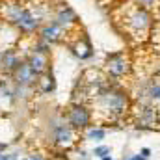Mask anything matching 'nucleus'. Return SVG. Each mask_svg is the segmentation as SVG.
Listing matches in <instances>:
<instances>
[{
  "instance_id": "obj_1",
  "label": "nucleus",
  "mask_w": 160,
  "mask_h": 160,
  "mask_svg": "<svg viewBox=\"0 0 160 160\" xmlns=\"http://www.w3.org/2000/svg\"><path fill=\"white\" fill-rule=\"evenodd\" d=\"M132 97L119 84H106L93 95V114L102 116L106 123L121 121L132 112Z\"/></svg>"
},
{
  "instance_id": "obj_2",
  "label": "nucleus",
  "mask_w": 160,
  "mask_h": 160,
  "mask_svg": "<svg viewBox=\"0 0 160 160\" xmlns=\"http://www.w3.org/2000/svg\"><path fill=\"white\" fill-rule=\"evenodd\" d=\"M2 15L4 19L24 38H34L38 36L41 24L45 22L38 15L36 6H26V4H19V2H11L6 4L2 8Z\"/></svg>"
},
{
  "instance_id": "obj_3",
  "label": "nucleus",
  "mask_w": 160,
  "mask_h": 160,
  "mask_svg": "<svg viewBox=\"0 0 160 160\" xmlns=\"http://www.w3.org/2000/svg\"><path fill=\"white\" fill-rule=\"evenodd\" d=\"M121 22L125 26V30L136 38V39H145L153 26H155V13L149 11V9H143L140 6H136L132 0L123 8V17H121Z\"/></svg>"
},
{
  "instance_id": "obj_4",
  "label": "nucleus",
  "mask_w": 160,
  "mask_h": 160,
  "mask_svg": "<svg viewBox=\"0 0 160 160\" xmlns=\"http://www.w3.org/2000/svg\"><path fill=\"white\" fill-rule=\"evenodd\" d=\"M102 71L112 80H121L130 77L132 75V60H130L128 52L118 50V52L106 54L104 63H102Z\"/></svg>"
},
{
  "instance_id": "obj_5",
  "label": "nucleus",
  "mask_w": 160,
  "mask_h": 160,
  "mask_svg": "<svg viewBox=\"0 0 160 160\" xmlns=\"http://www.w3.org/2000/svg\"><path fill=\"white\" fill-rule=\"evenodd\" d=\"M78 134L67 121L65 118H58L56 121H52L50 125V142L54 147L62 149V151H69L77 145L78 142Z\"/></svg>"
},
{
  "instance_id": "obj_6",
  "label": "nucleus",
  "mask_w": 160,
  "mask_h": 160,
  "mask_svg": "<svg viewBox=\"0 0 160 160\" xmlns=\"http://www.w3.org/2000/svg\"><path fill=\"white\" fill-rule=\"evenodd\" d=\"M65 121L77 130V132H86L91 125H93V110L88 102L84 101H75L71 102L67 108H65V114H63Z\"/></svg>"
},
{
  "instance_id": "obj_7",
  "label": "nucleus",
  "mask_w": 160,
  "mask_h": 160,
  "mask_svg": "<svg viewBox=\"0 0 160 160\" xmlns=\"http://www.w3.org/2000/svg\"><path fill=\"white\" fill-rule=\"evenodd\" d=\"M50 21L56 22L60 28H63L67 34H75V32H78V28H80V19L77 15V11L69 4H65V2L54 4L52 13H50Z\"/></svg>"
},
{
  "instance_id": "obj_8",
  "label": "nucleus",
  "mask_w": 160,
  "mask_h": 160,
  "mask_svg": "<svg viewBox=\"0 0 160 160\" xmlns=\"http://www.w3.org/2000/svg\"><path fill=\"white\" fill-rule=\"evenodd\" d=\"M132 121L138 128H158L160 125V110L145 104V102H138L132 104Z\"/></svg>"
},
{
  "instance_id": "obj_9",
  "label": "nucleus",
  "mask_w": 160,
  "mask_h": 160,
  "mask_svg": "<svg viewBox=\"0 0 160 160\" xmlns=\"http://www.w3.org/2000/svg\"><path fill=\"white\" fill-rule=\"evenodd\" d=\"M73 36H75V38L67 39V47H69L71 54H73L77 60H80V62L91 60V58H93V45H91L89 38H88L86 34H78V32H75Z\"/></svg>"
},
{
  "instance_id": "obj_10",
  "label": "nucleus",
  "mask_w": 160,
  "mask_h": 160,
  "mask_svg": "<svg viewBox=\"0 0 160 160\" xmlns=\"http://www.w3.org/2000/svg\"><path fill=\"white\" fill-rule=\"evenodd\" d=\"M39 78V75L30 67V63L22 58V62L17 65V69L11 73V80L17 88H24V89H34L36 82Z\"/></svg>"
},
{
  "instance_id": "obj_11",
  "label": "nucleus",
  "mask_w": 160,
  "mask_h": 160,
  "mask_svg": "<svg viewBox=\"0 0 160 160\" xmlns=\"http://www.w3.org/2000/svg\"><path fill=\"white\" fill-rule=\"evenodd\" d=\"M36 38H39V39L45 41L47 45L54 47V45H62V43H65V41L69 39V34H67L63 28H60L56 22L47 21V22L41 24V28H39V32H38Z\"/></svg>"
},
{
  "instance_id": "obj_12",
  "label": "nucleus",
  "mask_w": 160,
  "mask_h": 160,
  "mask_svg": "<svg viewBox=\"0 0 160 160\" xmlns=\"http://www.w3.org/2000/svg\"><path fill=\"white\" fill-rule=\"evenodd\" d=\"M140 102L151 104L160 110V78L147 80L140 89Z\"/></svg>"
},
{
  "instance_id": "obj_13",
  "label": "nucleus",
  "mask_w": 160,
  "mask_h": 160,
  "mask_svg": "<svg viewBox=\"0 0 160 160\" xmlns=\"http://www.w3.org/2000/svg\"><path fill=\"white\" fill-rule=\"evenodd\" d=\"M24 60L30 63V67H32L38 75H43V73L50 71V56H48V54H39V52L30 50V52L24 56Z\"/></svg>"
},
{
  "instance_id": "obj_14",
  "label": "nucleus",
  "mask_w": 160,
  "mask_h": 160,
  "mask_svg": "<svg viewBox=\"0 0 160 160\" xmlns=\"http://www.w3.org/2000/svg\"><path fill=\"white\" fill-rule=\"evenodd\" d=\"M21 62H22V58L19 56V52L15 48H8V50L0 52V71H4L8 75H11Z\"/></svg>"
},
{
  "instance_id": "obj_15",
  "label": "nucleus",
  "mask_w": 160,
  "mask_h": 160,
  "mask_svg": "<svg viewBox=\"0 0 160 160\" xmlns=\"http://www.w3.org/2000/svg\"><path fill=\"white\" fill-rule=\"evenodd\" d=\"M34 89L39 95H50V93H54L56 91V78H54L52 71H47V73L39 75V78L36 82V88Z\"/></svg>"
},
{
  "instance_id": "obj_16",
  "label": "nucleus",
  "mask_w": 160,
  "mask_h": 160,
  "mask_svg": "<svg viewBox=\"0 0 160 160\" xmlns=\"http://www.w3.org/2000/svg\"><path fill=\"white\" fill-rule=\"evenodd\" d=\"M86 138L88 140H104L106 138V130L102 128V127H95V125H91L88 130H86Z\"/></svg>"
},
{
  "instance_id": "obj_17",
  "label": "nucleus",
  "mask_w": 160,
  "mask_h": 160,
  "mask_svg": "<svg viewBox=\"0 0 160 160\" xmlns=\"http://www.w3.org/2000/svg\"><path fill=\"white\" fill-rule=\"evenodd\" d=\"M136 6H140V8H143V9H149V11H157L160 9V0H132Z\"/></svg>"
},
{
  "instance_id": "obj_18",
  "label": "nucleus",
  "mask_w": 160,
  "mask_h": 160,
  "mask_svg": "<svg viewBox=\"0 0 160 160\" xmlns=\"http://www.w3.org/2000/svg\"><path fill=\"white\" fill-rule=\"evenodd\" d=\"M30 50H34V52H39V54H48L50 56V45H47L45 41H41L39 38H36L34 41V45H32V48Z\"/></svg>"
},
{
  "instance_id": "obj_19",
  "label": "nucleus",
  "mask_w": 160,
  "mask_h": 160,
  "mask_svg": "<svg viewBox=\"0 0 160 160\" xmlns=\"http://www.w3.org/2000/svg\"><path fill=\"white\" fill-rule=\"evenodd\" d=\"M93 155L99 157V158L108 157V155H110V147H108V145H97V147L93 149Z\"/></svg>"
},
{
  "instance_id": "obj_20",
  "label": "nucleus",
  "mask_w": 160,
  "mask_h": 160,
  "mask_svg": "<svg viewBox=\"0 0 160 160\" xmlns=\"http://www.w3.org/2000/svg\"><path fill=\"white\" fill-rule=\"evenodd\" d=\"M0 160H19L15 153H8V151H0Z\"/></svg>"
},
{
  "instance_id": "obj_21",
  "label": "nucleus",
  "mask_w": 160,
  "mask_h": 160,
  "mask_svg": "<svg viewBox=\"0 0 160 160\" xmlns=\"http://www.w3.org/2000/svg\"><path fill=\"white\" fill-rule=\"evenodd\" d=\"M22 160H45V158H43L41 153H32V155H28L26 158H22Z\"/></svg>"
},
{
  "instance_id": "obj_22",
  "label": "nucleus",
  "mask_w": 160,
  "mask_h": 160,
  "mask_svg": "<svg viewBox=\"0 0 160 160\" xmlns=\"http://www.w3.org/2000/svg\"><path fill=\"white\" fill-rule=\"evenodd\" d=\"M140 155L147 160L149 157H151V149H149V147H143V149H140Z\"/></svg>"
},
{
  "instance_id": "obj_23",
  "label": "nucleus",
  "mask_w": 160,
  "mask_h": 160,
  "mask_svg": "<svg viewBox=\"0 0 160 160\" xmlns=\"http://www.w3.org/2000/svg\"><path fill=\"white\" fill-rule=\"evenodd\" d=\"M128 160H145V158H143V157H142V155L138 153V155H134V157H130Z\"/></svg>"
},
{
  "instance_id": "obj_24",
  "label": "nucleus",
  "mask_w": 160,
  "mask_h": 160,
  "mask_svg": "<svg viewBox=\"0 0 160 160\" xmlns=\"http://www.w3.org/2000/svg\"><path fill=\"white\" fill-rule=\"evenodd\" d=\"M101 160H114V158H112V157L108 155V157H102V158H101Z\"/></svg>"
},
{
  "instance_id": "obj_25",
  "label": "nucleus",
  "mask_w": 160,
  "mask_h": 160,
  "mask_svg": "<svg viewBox=\"0 0 160 160\" xmlns=\"http://www.w3.org/2000/svg\"><path fill=\"white\" fill-rule=\"evenodd\" d=\"M2 8H4V4H2V0H0V15H2Z\"/></svg>"
},
{
  "instance_id": "obj_26",
  "label": "nucleus",
  "mask_w": 160,
  "mask_h": 160,
  "mask_svg": "<svg viewBox=\"0 0 160 160\" xmlns=\"http://www.w3.org/2000/svg\"><path fill=\"white\" fill-rule=\"evenodd\" d=\"M99 2H102V0H99Z\"/></svg>"
}]
</instances>
